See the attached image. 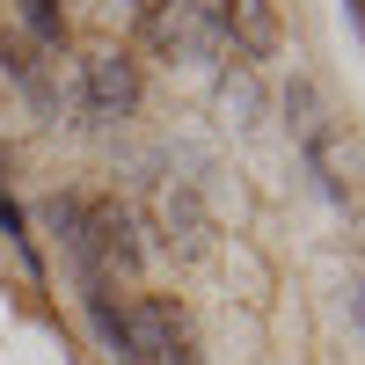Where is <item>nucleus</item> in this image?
<instances>
[{
    "mask_svg": "<svg viewBox=\"0 0 365 365\" xmlns=\"http://www.w3.org/2000/svg\"><path fill=\"white\" fill-rule=\"evenodd\" d=\"M285 125H292V139H299V154H307L322 197H329V205H351V197H358V175H365V154L344 139L336 110L322 103L314 81H292V88H285Z\"/></svg>",
    "mask_w": 365,
    "mask_h": 365,
    "instance_id": "nucleus-1",
    "label": "nucleus"
},
{
    "mask_svg": "<svg viewBox=\"0 0 365 365\" xmlns=\"http://www.w3.org/2000/svg\"><path fill=\"white\" fill-rule=\"evenodd\" d=\"M66 256L81 263V285L132 278V270H139V227H132V212L110 205V197H88V212H81V241H73Z\"/></svg>",
    "mask_w": 365,
    "mask_h": 365,
    "instance_id": "nucleus-2",
    "label": "nucleus"
},
{
    "mask_svg": "<svg viewBox=\"0 0 365 365\" xmlns=\"http://www.w3.org/2000/svg\"><path fill=\"white\" fill-rule=\"evenodd\" d=\"M125 358L132 365H197V329L175 299H132L125 307Z\"/></svg>",
    "mask_w": 365,
    "mask_h": 365,
    "instance_id": "nucleus-3",
    "label": "nucleus"
},
{
    "mask_svg": "<svg viewBox=\"0 0 365 365\" xmlns=\"http://www.w3.org/2000/svg\"><path fill=\"white\" fill-rule=\"evenodd\" d=\"M146 44H154L161 58H190V66H212V58L227 51V37H220V22H212L205 0H154Z\"/></svg>",
    "mask_w": 365,
    "mask_h": 365,
    "instance_id": "nucleus-4",
    "label": "nucleus"
},
{
    "mask_svg": "<svg viewBox=\"0 0 365 365\" xmlns=\"http://www.w3.org/2000/svg\"><path fill=\"white\" fill-rule=\"evenodd\" d=\"M81 110H88V125H125L139 110V66L125 51H88L81 58Z\"/></svg>",
    "mask_w": 365,
    "mask_h": 365,
    "instance_id": "nucleus-5",
    "label": "nucleus"
},
{
    "mask_svg": "<svg viewBox=\"0 0 365 365\" xmlns=\"http://www.w3.org/2000/svg\"><path fill=\"white\" fill-rule=\"evenodd\" d=\"M212 22H220V37L249 58V66L278 51V0H220V8H212Z\"/></svg>",
    "mask_w": 365,
    "mask_h": 365,
    "instance_id": "nucleus-6",
    "label": "nucleus"
},
{
    "mask_svg": "<svg viewBox=\"0 0 365 365\" xmlns=\"http://www.w3.org/2000/svg\"><path fill=\"white\" fill-rule=\"evenodd\" d=\"M161 234L175 256H205L212 249V212L190 182H161Z\"/></svg>",
    "mask_w": 365,
    "mask_h": 365,
    "instance_id": "nucleus-7",
    "label": "nucleus"
},
{
    "mask_svg": "<svg viewBox=\"0 0 365 365\" xmlns=\"http://www.w3.org/2000/svg\"><path fill=\"white\" fill-rule=\"evenodd\" d=\"M220 110H227V125H256V110H263V88H256V73L249 66H227L220 73Z\"/></svg>",
    "mask_w": 365,
    "mask_h": 365,
    "instance_id": "nucleus-8",
    "label": "nucleus"
},
{
    "mask_svg": "<svg viewBox=\"0 0 365 365\" xmlns=\"http://www.w3.org/2000/svg\"><path fill=\"white\" fill-rule=\"evenodd\" d=\"M0 58H8V73H15V81H22V88H29V103H37V110H44V117H51V125H58V88H51V81H44V66H37V58H22V51H15V44H8V51H0Z\"/></svg>",
    "mask_w": 365,
    "mask_h": 365,
    "instance_id": "nucleus-9",
    "label": "nucleus"
},
{
    "mask_svg": "<svg viewBox=\"0 0 365 365\" xmlns=\"http://www.w3.org/2000/svg\"><path fill=\"white\" fill-rule=\"evenodd\" d=\"M0 234H8V241H15V256H22V263L37 270V278H44V256H37V234H29V220H22V205H15L8 190H0Z\"/></svg>",
    "mask_w": 365,
    "mask_h": 365,
    "instance_id": "nucleus-10",
    "label": "nucleus"
},
{
    "mask_svg": "<svg viewBox=\"0 0 365 365\" xmlns=\"http://www.w3.org/2000/svg\"><path fill=\"white\" fill-rule=\"evenodd\" d=\"M22 22H29V37H37V44H58V37H66L58 0H22Z\"/></svg>",
    "mask_w": 365,
    "mask_h": 365,
    "instance_id": "nucleus-11",
    "label": "nucleus"
},
{
    "mask_svg": "<svg viewBox=\"0 0 365 365\" xmlns=\"http://www.w3.org/2000/svg\"><path fill=\"white\" fill-rule=\"evenodd\" d=\"M351 22H358V37H365V0H351Z\"/></svg>",
    "mask_w": 365,
    "mask_h": 365,
    "instance_id": "nucleus-12",
    "label": "nucleus"
},
{
    "mask_svg": "<svg viewBox=\"0 0 365 365\" xmlns=\"http://www.w3.org/2000/svg\"><path fill=\"white\" fill-rule=\"evenodd\" d=\"M146 8H154V0H146Z\"/></svg>",
    "mask_w": 365,
    "mask_h": 365,
    "instance_id": "nucleus-13",
    "label": "nucleus"
}]
</instances>
